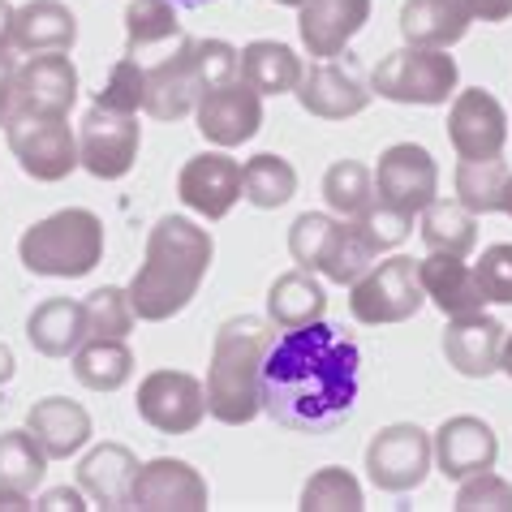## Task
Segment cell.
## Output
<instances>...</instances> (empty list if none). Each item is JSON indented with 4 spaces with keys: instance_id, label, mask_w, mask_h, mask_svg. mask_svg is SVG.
Wrapping results in <instances>:
<instances>
[{
    "instance_id": "1",
    "label": "cell",
    "mask_w": 512,
    "mask_h": 512,
    "mask_svg": "<svg viewBox=\"0 0 512 512\" xmlns=\"http://www.w3.org/2000/svg\"><path fill=\"white\" fill-rule=\"evenodd\" d=\"M362 392V349L332 323L280 327L259 366V405L284 431L327 435L345 426Z\"/></svg>"
},
{
    "instance_id": "2",
    "label": "cell",
    "mask_w": 512,
    "mask_h": 512,
    "mask_svg": "<svg viewBox=\"0 0 512 512\" xmlns=\"http://www.w3.org/2000/svg\"><path fill=\"white\" fill-rule=\"evenodd\" d=\"M216 259V241L203 224H194L186 216H164L155 220V229L147 237V259L130 280V306L142 323H168L181 315Z\"/></svg>"
},
{
    "instance_id": "3",
    "label": "cell",
    "mask_w": 512,
    "mask_h": 512,
    "mask_svg": "<svg viewBox=\"0 0 512 512\" xmlns=\"http://www.w3.org/2000/svg\"><path fill=\"white\" fill-rule=\"evenodd\" d=\"M276 340L272 319L237 315L224 319L211 345V366H207V414L224 426H246L263 414L259 405V366L267 345Z\"/></svg>"
},
{
    "instance_id": "4",
    "label": "cell",
    "mask_w": 512,
    "mask_h": 512,
    "mask_svg": "<svg viewBox=\"0 0 512 512\" xmlns=\"http://www.w3.org/2000/svg\"><path fill=\"white\" fill-rule=\"evenodd\" d=\"M18 259L31 276L82 280L104 263V220L87 207H65L31 224L18 241Z\"/></svg>"
},
{
    "instance_id": "5",
    "label": "cell",
    "mask_w": 512,
    "mask_h": 512,
    "mask_svg": "<svg viewBox=\"0 0 512 512\" xmlns=\"http://www.w3.org/2000/svg\"><path fill=\"white\" fill-rule=\"evenodd\" d=\"M461 69L448 56V48H396L371 69V95L392 99V104H418L439 108L457 95Z\"/></svg>"
},
{
    "instance_id": "6",
    "label": "cell",
    "mask_w": 512,
    "mask_h": 512,
    "mask_svg": "<svg viewBox=\"0 0 512 512\" xmlns=\"http://www.w3.org/2000/svg\"><path fill=\"white\" fill-rule=\"evenodd\" d=\"M422 306H426V293L418 280V263L405 259V254L371 263L349 284V310H353V319L366 327L405 323V319H414Z\"/></svg>"
},
{
    "instance_id": "7",
    "label": "cell",
    "mask_w": 512,
    "mask_h": 512,
    "mask_svg": "<svg viewBox=\"0 0 512 512\" xmlns=\"http://www.w3.org/2000/svg\"><path fill=\"white\" fill-rule=\"evenodd\" d=\"M5 142L31 181H65L78 168V134L69 117H9Z\"/></svg>"
},
{
    "instance_id": "8",
    "label": "cell",
    "mask_w": 512,
    "mask_h": 512,
    "mask_svg": "<svg viewBox=\"0 0 512 512\" xmlns=\"http://www.w3.org/2000/svg\"><path fill=\"white\" fill-rule=\"evenodd\" d=\"M431 469H435L431 435H426L422 426H414V422L383 426L371 444H366V478H371L379 491H388V495L418 491Z\"/></svg>"
},
{
    "instance_id": "9",
    "label": "cell",
    "mask_w": 512,
    "mask_h": 512,
    "mask_svg": "<svg viewBox=\"0 0 512 512\" xmlns=\"http://www.w3.org/2000/svg\"><path fill=\"white\" fill-rule=\"evenodd\" d=\"M375 203L401 211V216H422V207L435 203L439 194V168L431 151L418 142H396L379 155L375 164Z\"/></svg>"
},
{
    "instance_id": "10",
    "label": "cell",
    "mask_w": 512,
    "mask_h": 512,
    "mask_svg": "<svg viewBox=\"0 0 512 512\" xmlns=\"http://www.w3.org/2000/svg\"><path fill=\"white\" fill-rule=\"evenodd\" d=\"M142 147L138 117L108 108H87V117L78 125V168H87L99 181H121L134 168Z\"/></svg>"
},
{
    "instance_id": "11",
    "label": "cell",
    "mask_w": 512,
    "mask_h": 512,
    "mask_svg": "<svg viewBox=\"0 0 512 512\" xmlns=\"http://www.w3.org/2000/svg\"><path fill=\"white\" fill-rule=\"evenodd\" d=\"M138 418L160 435H190L207 418L203 383L186 371H151L138 383Z\"/></svg>"
},
{
    "instance_id": "12",
    "label": "cell",
    "mask_w": 512,
    "mask_h": 512,
    "mask_svg": "<svg viewBox=\"0 0 512 512\" xmlns=\"http://www.w3.org/2000/svg\"><path fill=\"white\" fill-rule=\"evenodd\" d=\"M78 99V69L69 52H35L18 65L9 117H69Z\"/></svg>"
},
{
    "instance_id": "13",
    "label": "cell",
    "mask_w": 512,
    "mask_h": 512,
    "mask_svg": "<svg viewBox=\"0 0 512 512\" xmlns=\"http://www.w3.org/2000/svg\"><path fill=\"white\" fill-rule=\"evenodd\" d=\"M211 491L207 478L198 474L190 461L177 457H155L138 465L134 487H130V508L138 512H207Z\"/></svg>"
},
{
    "instance_id": "14",
    "label": "cell",
    "mask_w": 512,
    "mask_h": 512,
    "mask_svg": "<svg viewBox=\"0 0 512 512\" xmlns=\"http://www.w3.org/2000/svg\"><path fill=\"white\" fill-rule=\"evenodd\" d=\"M194 117H198V134L207 142H216L220 151H229L263 130V95L254 91L250 82L233 78V82H224V87H211L198 95Z\"/></svg>"
},
{
    "instance_id": "15",
    "label": "cell",
    "mask_w": 512,
    "mask_h": 512,
    "mask_svg": "<svg viewBox=\"0 0 512 512\" xmlns=\"http://www.w3.org/2000/svg\"><path fill=\"white\" fill-rule=\"evenodd\" d=\"M198 95H203V78L194 61V39L181 35L173 56L142 69V112L155 121H181L198 108Z\"/></svg>"
},
{
    "instance_id": "16",
    "label": "cell",
    "mask_w": 512,
    "mask_h": 512,
    "mask_svg": "<svg viewBox=\"0 0 512 512\" xmlns=\"http://www.w3.org/2000/svg\"><path fill=\"white\" fill-rule=\"evenodd\" d=\"M448 142L461 160H495L508 142V112L491 91H457L448 112Z\"/></svg>"
},
{
    "instance_id": "17",
    "label": "cell",
    "mask_w": 512,
    "mask_h": 512,
    "mask_svg": "<svg viewBox=\"0 0 512 512\" xmlns=\"http://www.w3.org/2000/svg\"><path fill=\"white\" fill-rule=\"evenodd\" d=\"M177 198L203 220H224L241 198V164L229 151H203L181 164Z\"/></svg>"
},
{
    "instance_id": "18",
    "label": "cell",
    "mask_w": 512,
    "mask_h": 512,
    "mask_svg": "<svg viewBox=\"0 0 512 512\" xmlns=\"http://www.w3.org/2000/svg\"><path fill=\"white\" fill-rule=\"evenodd\" d=\"M431 448H435V469L452 482L482 474V469H495V461H500V435L491 431V422H482L474 414L448 418L431 435Z\"/></svg>"
},
{
    "instance_id": "19",
    "label": "cell",
    "mask_w": 512,
    "mask_h": 512,
    "mask_svg": "<svg viewBox=\"0 0 512 512\" xmlns=\"http://www.w3.org/2000/svg\"><path fill=\"white\" fill-rule=\"evenodd\" d=\"M366 22H371V0H306V5H297L302 48L319 61H332L345 52Z\"/></svg>"
},
{
    "instance_id": "20",
    "label": "cell",
    "mask_w": 512,
    "mask_h": 512,
    "mask_svg": "<svg viewBox=\"0 0 512 512\" xmlns=\"http://www.w3.org/2000/svg\"><path fill=\"white\" fill-rule=\"evenodd\" d=\"M293 95L302 104V112H310L319 121H349L371 108V91L362 87V78L336 61H315L302 74Z\"/></svg>"
},
{
    "instance_id": "21",
    "label": "cell",
    "mask_w": 512,
    "mask_h": 512,
    "mask_svg": "<svg viewBox=\"0 0 512 512\" xmlns=\"http://www.w3.org/2000/svg\"><path fill=\"white\" fill-rule=\"evenodd\" d=\"M504 332L508 327L500 319L469 310V315L448 319L444 332V358L457 375L465 379H491L500 371V349H504Z\"/></svg>"
},
{
    "instance_id": "22",
    "label": "cell",
    "mask_w": 512,
    "mask_h": 512,
    "mask_svg": "<svg viewBox=\"0 0 512 512\" xmlns=\"http://www.w3.org/2000/svg\"><path fill=\"white\" fill-rule=\"evenodd\" d=\"M26 431L39 439V448L48 452V461H69L91 444L95 426H91V414L78 401L44 396V401H35L26 409Z\"/></svg>"
},
{
    "instance_id": "23",
    "label": "cell",
    "mask_w": 512,
    "mask_h": 512,
    "mask_svg": "<svg viewBox=\"0 0 512 512\" xmlns=\"http://www.w3.org/2000/svg\"><path fill=\"white\" fill-rule=\"evenodd\" d=\"M418 280H422V293L439 315L457 319V315H469V310H482L487 297L478 289V276L474 267L457 254H426L418 263Z\"/></svg>"
},
{
    "instance_id": "24",
    "label": "cell",
    "mask_w": 512,
    "mask_h": 512,
    "mask_svg": "<svg viewBox=\"0 0 512 512\" xmlns=\"http://www.w3.org/2000/svg\"><path fill=\"white\" fill-rule=\"evenodd\" d=\"M474 9L469 0H405L401 5V35L414 48H452L461 44Z\"/></svg>"
},
{
    "instance_id": "25",
    "label": "cell",
    "mask_w": 512,
    "mask_h": 512,
    "mask_svg": "<svg viewBox=\"0 0 512 512\" xmlns=\"http://www.w3.org/2000/svg\"><path fill=\"white\" fill-rule=\"evenodd\" d=\"M87 310L74 297H48L26 319V340L44 358H74L78 345L87 340Z\"/></svg>"
},
{
    "instance_id": "26",
    "label": "cell",
    "mask_w": 512,
    "mask_h": 512,
    "mask_svg": "<svg viewBox=\"0 0 512 512\" xmlns=\"http://www.w3.org/2000/svg\"><path fill=\"white\" fill-rule=\"evenodd\" d=\"M138 474V457L125 444H99L78 465V487L99 508H130V487Z\"/></svg>"
},
{
    "instance_id": "27",
    "label": "cell",
    "mask_w": 512,
    "mask_h": 512,
    "mask_svg": "<svg viewBox=\"0 0 512 512\" xmlns=\"http://www.w3.org/2000/svg\"><path fill=\"white\" fill-rule=\"evenodd\" d=\"M78 44V18L61 0H26L13 18V48L35 52H69Z\"/></svg>"
},
{
    "instance_id": "28",
    "label": "cell",
    "mask_w": 512,
    "mask_h": 512,
    "mask_svg": "<svg viewBox=\"0 0 512 512\" xmlns=\"http://www.w3.org/2000/svg\"><path fill=\"white\" fill-rule=\"evenodd\" d=\"M306 65L289 44H276V39H254V44L241 48V82H250L259 95H289L297 91Z\"/></svg>"
},
{
    "instance_id": "29",
    "label": "cell",
    "mask_w": 512,
    "mask_h": 512,
    "mask_svg": "<svg viewBox=\"0 0 512 512\" xmlns=\"http://www.w3.org/2000/svg\"><path fill=\"white\" fill-rule=\"evenodd\" d=\"M74 379L91 392H117L134 379V353L117 336H87L74 353Z\"/></svg>"
},
{
    "instance_id": "30",
    "label": "cell",
    "mask_w": 512,
    "mask_h": 512,
    "mask_svg": "<svg viewBox=\"0 0 512 512\" xmlns=\"http://www.w3.org/2000/svg\"><path fill=\"white\" fill-rule=\"evenodd\" d=\"M323 315H327V293L315 280V272L297 267V272H284L272 280V289H267V319L276 327H302Z\"/></svg>"
},
{
    "instance_id": "31",
    "label": "cell",
    "mask_w": 512,
    "mask_h": 512,
    "mask_svg": "<svg viewBox=\"0 0 512 512\" xmlns=\"http://www.w3.org/2000/svg\"><path fill=\"white\" fill-rule=\"evenodd\" d=\"M379 241L371 237L362 220H336V233L323 250V263H319V276L332 280V284H353L366 267L379 259Z\"/></svg>"
},
{
    "instance_id": "32",
    "label": "cell",
    "mask_w": 512,
    "mask_h": 512,
    "mask_svg": "<svg viewBox=\"0 0 512 512\" xmlns=\"http://www.w3.org/2000/svg\"><path fill=\"white\" fill-rule=\"evenodd\" d=\"M422 246L431 254H457V259H465L478 246V216L465 211L457 198L452 203L435 198L431 207H422Z\"/></svg>"
},
{
    "instance_id": "33",
    "label": "cell",
    "mask_w": 512,
    "mask_h": 512,
    "mask_svg": "<svg viewBox=\"0 0 512 512\" xmlns=\"http://www.w3.org/2000/svg\"><path fill=\"white\" fill-rule=\"evenodd\" d=\"M297 194V168L284 160V155H254V160L241 164V198L259 211H276Z\"/></svg>"
},
{
    "instance_id": "34",
    "label": "cell",
    "mask_w": 512,
    "mask_h": 512,
    "mask_svg": "<svg viewBox=\"0 0 512 512\" xmlns=\"http://www.w3.org/2000/svg\"><path fill=\"white\" fill-rule=\"evenodd\" d=\"M48 474V452L31 431H0V491L31 495Z\"/></svg>"
},
{
    "instance_id": "35",
    "label": "cell",
    "mask_w": 512,
    "mask_h": 512,
    "mask_svg": "<svg viewBox=\"0 0 512 512\" xmlns=\"http://www.w3.org/2000/svg\"><path fill=\"white\" fill-rule=\"evenodd\" d=\"M512 168L495 155V160H461L457 164V203L474 216H491L504 203V186H508Z\"/></svg>"
},
{
    "instance_id": "36",
    "label": "cell",
    "mask_w": 512,
    "mask_h": 512,
    "mask_svg": "<svg viewBox=\"0 0 512 512\" xmlns=\"http://www.w3.org/2000/svg\"><path fill=\"white\" fill-rule=\"evenodd\" d=\"M323 203L336 211L340 220H358L366 207L375 203V177L362 160H336L323 173Z\"/></svg>"
},
{
    "instance_id": "37",
    "label": "cell",
    "mask_w": 512,
    "mask_h": 512,
    "mask_svg": "<svg viewBox=\"0 0 512 512\" xmlns=\"http://www.w3.org/2000/svg\"><path fill=\"white\" fill-rule=\"evenodd\" d=\"M181 39L177 5L173 0H130L125 5V56H138L142 48Z\"/></svg>"
},
{
    "instance_id": "38",
    "label": "cell",
    "mask_w": 512,
    "mask_h": 512,
    "mask_svg": "<svg viewBox=\"0 0 512 512\" xmlns=\"http://www.w3.org/2000/svg\"><path fill=\"white\" fill-rule=\"evenodd\" d=\"M297 508L302 512H362L366 495H362V482L345 465H323L302 487V504Z\"/></svg>"
},
{
    "instance_id": "39",
    "label": "cell",
    "mask_w": 512,
    "mask_h": 512,
    "mask_svg": "<svg viewBox=\"0 0 512 512\" xmlns=\"http://www.w3.org/2000/svg\"><path fill=\"white\" fill-rule=\"evenodd\" d=\"M82 310H87V332L91 336H117L125 340L134 332V306H130V293L117 289V284H104V289H95L87 302H82Z\"/></svg>"
},
{
    "instance_id": "40",
    "label": "cell",
    "mask_w": 512,
    "mask_h": 512,
    "mask_svg": "<svg viewBox=\"0 0 512 512\" xmlns=\"http://www.w3.org/2000/svg\"><path fill=\"white\" fill-rule=\"evenodd\" d=\"M336 220L340 216H323V211H302V216L293 220V229H289V254H293L297 267H306V272H319L323 250H327V241H332V233H336Z\"/></svg>"
},
{
    "instance_id": "41",
    "label": "cell",
    "mask_w": 512,
    "mask_h": 512,
    "mask_svg": "<svg viewBox=\"0 0 512 512\" xmlns=\"http://www.w3.org/2000/svg\"><path fill=\"white\" fill-rule=\"evenodd\" d=\"M95 108L138 117V108H142V65H138V56H121V61L108 69V82L95 91Z\"/></svg>"
},
{
    "instance_id": "42",
    "label": "cell",
    "mask_w": 512,
    "mask_h": 512,
    "mask_svg": "<svg viewBox=\"0 0 512 512\" xmlns=\"http://www.w3.org/2000/svg\"><path fill=\"white\" fill-rule=\"evenodd\" d=\"M457 512H512V482L500 478L495 469H482V474L461 478L457 491Z\"/></svg>"
},
{
    "instance_id": "43",
    "label": "cell",
    "mask_w": 512,
    "mask_h": 512,
    "mask_svg": "<svg viewBox=\"0 0 512 512\" xmlns=\"http://www.w3.org/2000/svg\"><path fill=\"white\" fill-rule=\"evenodd\" d=\"M474 276H478V289L487 302L512 306V241L482 250V259L474 263Z\"/></svg>"
},
{
    "instance_id": "44",
    "label": "cell",
    "mask_w": 512,
    "mask_h": 512,
    "mask_svg": "<svg viewBox=\"0 0 512 512\" xmlns=\"http://www.w3.org/2000/svg\"><path fill=\"white\" fill-rule=\"evenodd\" d=\"M194 61H198V78H203V91L224 87V82L241 78V52L224 39H194Z\"/></svg>"
},
{
    "instance_id": "45",
    "label": "cell",
    "mask_w": 512,
    "mask_h": 512,
    "mask_svg": "<svg viewBox=\"0 0 512 512\" xmlns=\"http://www.w3.org/2000/svg\"><path fill=\"white\" fill-rule=\"evenodd\" d=\"M358 220L366 224V229H371V237L379 241V250H383V254L396 250L409 233H414V216H401V211H392V207H383V203H371Z\"/></svg>"
},
{
    "instance_id": "46",
    "label": "cell",
    "mask_w": 512,
    "mask_h": 512,
    "mask_svg": "<svg viewBox=\"0 0 512 512\" xmlns=\"http://www.w3.org/2000/svg\"><path fill=\"white\" fill-rule=\"evenodd\" d=\"M39 512H87V500H82V487H52L44 500L35 504Z\"/></svg>"
},
{
    "instance_id": "47",
    "label": "cell",
    "mask_w": 512,
    "mask_h": 512,
    "mask_svg": "<svg viewBox=\"0 0 512 512\" xmlns=\"http://www.w3.org/2000/svg\"><path fill=\"white\" fill-rule=\"evenodd\" d=\"M13 78H18V61H13V52H0V125L13 112Z\"/></svg>"
},
{
    "instance_id": "48",
    "label": "cell",
    "mask_w": 512,
    "mask_h": 512,
    "mask_svg": "<svg viewBox=\"0 0 512 512\" xmlns=\"http://www.w3.org/2000/svg\"><path fill=\"white\" fill-rule=\"evenodd\" d=\"M469 9H474V18H482V22H508L512 18V0H469Z\"/></svg>"
},
{
    "instance_id": "49",
    "label": "cell",
    "mask_w": 512,
    "mask_h": 512,
    "mask_svg": "<svg viewBox=\"0 0 512 512\" xmlns=\"http://www.w3.org/2000/svg\"><path fill=\"white\" fill-rule=\"evenodd\" d=\"M13 18H18V9L0 0V52H13Z\"/></svg>"
},
{
    "instance_id": "50",
    "label": "cell",
    "mask_w": 512,
    "mask_h": 512,
    "mask_svg": "<svg viewBox=\"0 0 512 512\" xmlns=\"http://www.w3.org/2000/svg\"><path fill=\"white\" fill-rule=\"evenodd\" d=\"M13 375H18V358H13V349L0 340V383H9Z\"/></svg>"
},
{
    "instance_id": "51",
    "label": "cell",
    "mask_w": 512,
    "mask_h": 512,
    "mask_svg": "<svg viewBox=\"0 0 512 512\" xmlns=\"http://www.w3.org/2000/svg\"><path fill=\"white\" fill-rule=\"evenodd\" d=\"M0 508L13 512V508H35V504H31V495H22V491H0Z\"/></svg>"
},
{
    "instance_id": "52",
    "label": "cell",
    "mask_w": 512,
    "mask_h": 512,
    "mask_svg": "<svg viewBox=\"0 0 512 512\" xmlns=\"http://www.w3.org/2000/svg\"><path fill=\"white\" fill-rule=\"evenodd\" d=\"M500 371L512 379V332H504V349H500Z\"/></svg>"
},
{
    "instance_id": "53",
    "label": "cell",
    "mask_w": 512,
    "mask_h": 512,
    "mask_svg": "<svg viewBox=\"0 0 512 512\" xmlns=\"http://www.w3.org/2000/svg\"><path fill=\"white\" fill-rule=\"evenodd\" d=\"M504 216H512V177H508V186H504V203H500Z\"/></svg>"
},
{
    "instance_id": "54",
    "label": "cell",
    "mask_w": 512,
    "mask_h": 512,
    "mask_svg": "<svg viewBox=\"0 0 512 512\" xmlns=\"http://www.w3.org/2000/svg\"><path fill=\"white\" fill-rule=\"evenodd\" d=\"M173 5H181V9H203V5H216V0H173Z\"/></svg>"
},
{
    "instance_id": "55",
    "label": "cell",
    "mask_w": 512,
    "mask_h": 512,
    "mask_svg": "<svg viewBox=\"0 0 512 512\" xmlns=\"http://www.w3.org/2000/svg\"><path fill=\"white\" fill-rule=\"evenodd\" d=\"M276 5H289V9H297V5H306V0H276Z\"/></svg>"
}]
</instances>
